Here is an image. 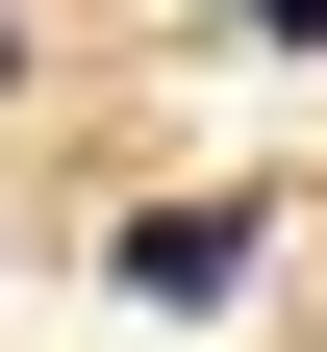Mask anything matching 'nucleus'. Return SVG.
Listing matches in <instances>:
<instances>
[{"mask_svg": "<svg viewBox=\"0 0 327 352\" xmlns=\"http://www.w3.org/2000/svg\"><path fill=\"white\" fill-rule=\"evenodd\" d=\"M252 277V201H151V227H126V302H226Z\"/></svg>", "mask_w": 327, "mask_h": 352, "instance_id": "nucleus-1", "label": "nucleus"}, {"mask_svg": "<svg viewBox=\"0 0 327 352\" xmlns=\"http://www.w3.org/2000/svg\"><path fill=\"white\" fill-rule=\"evenodd\" d=\"M252 25H302V51H327V0H252Z\"/></svg>", "mask_w": 327, "mask_h": 352, "instance_id": "nucleus-2", "label": "nucleus"}]
</instances>
